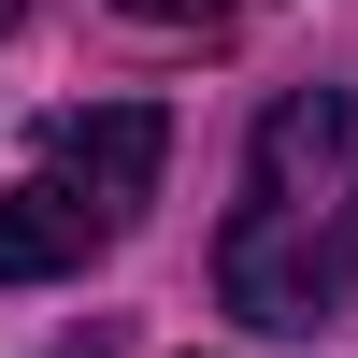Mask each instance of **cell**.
I'll return each instance as SVG.
<instances>
[{
	"label": "cell",
	"instance_id": "obj_6",
	"mask_svg": "<svg viewBox=\"0 0 358 358\" xmlns=\"http://www.w3.org/2000/svg\"><path fill=\"white\" fill-rule=\"evenodd\" d=\"M15 15H29V0H0V29H15Z\"/></svg>",
	"mask_w": 358,
	"mask_h": 358
},
{
	"label": "cell",
	"instance_id": "obj_2",
	"mask_svg": "<svg viewBox=\"0 0 358 358\" xmlns=\"http://www.w3.org/2000/svg\"><path fill=\"white\" fill-rule=\"evenodd\" d=\"M158 158H172V115H158V101H86V115L43 129V172H57L72 201H101L115 229L158 201Z\"/></svg>",
	"mask_w": 358,
	"mask_h": 358
},
{
	"label": "cell",
	"instance_id": "obj_1",
	"mask_svg": "<svg viewBox=\"0 0 358 358\" xmlns=\"http://www.w3.org/2000/svg\"><path fill=\"white\" fill-rule=\"evenodd\" d=\"M215 301L244 330H330L358 301V101L287 86L244 143V215L215 229Z\"/></svg>",
	"mask_w": 358,
	"mask_h": 358
},
{
	"label": "cell",
	"instance_id": "obj_4",
	"mask_svg": "<svg viewBox=\"0 0 358 358\" xmlns=\"http://www.w3.org/2000/svg\"><path fill=\"white\" fill-rule=\"evenodd\" d=\"M115 15H143V29H215L229 0H115Z\"/></svg>",
	"mask_w": 358,
	"mask_h": 358
},
{
	"label": "cell",
	"instance_id": "obj_3",
	"mask_svg": "<svg viewBox=\"0 0 358 358\" xmlns=\"http://www.w3.org/2000/svg\"><path fill=\"white\" fill-rule=\"evenodd\" d=\"M101 244H115V215H101V201H72L57 172L0 201V287H57V273H86Z\"/></svg>",
	"mask_w": 358,
	"mask_h": 358
},
{
	"label": "cell",
	"instance_id": "obj_5",
	"mask_svg": "<svg viewBox=\"0 0 358 358\" xmlns=\"http://www.w3.org/2000/svg\"><path fill=\"white\" fill-rule=\"evenodd\" d=\"M57 358H129V344H115V330H72V344H57Z\"/></svg>",
	"mask_w": 358,
	"mask_h": 358
}]
</instances>
